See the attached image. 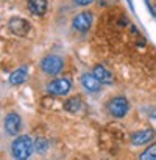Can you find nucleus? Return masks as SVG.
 Instances as JSON below:
<instances>
[{"instance_id":"obj_1","label":"nucleus","mask_w":156,"mask_h":160,"mask_svg":"<svg viewBox=\"0 0 156 160\" xmlns=\"http://www.w3.org/2000/svg\"><path fill=\"white\" fill-rule=\"evenodd\" d=\"M33 146H34V143L31 141L30 137L21 135V137H17L13 141L11 152H13V155H14L16 160H28L30 155H31V152H33Z\"/></svg>"},{"instance_id":"obj_2","label":"nucleus","mask_w":156,"mask_h":160,"mask_svg":"<svg viewBox=\"0 0 156 160\" xmlns=\"http://www.w3.org/2000/svg\"><path fill=\"white\" fill-rule=\"evenodd\" d=\"M41 68H42V71H44L45 74H48V75H56V74H59V72L62 71L64 61H62V58H59V57H56V55H48V57H45V58L42 60Z\"/></svg>"},{"instance_id":"obj_3","label":"nucleus","mask_w":156,"mask_h":160,"mask_svg":"<svg viewBox=\"0 0 156 160\" xmlns=\"http://www.w3.org/2000/svg\"><path fill=\"white\" fill-rule=\"evenodd\" d=\"M108 110H109V113H111L112 116H116V118H123V116L128 113L130 105H128V101H126L125 98L117 96V98H114V99L109 101Z\"/></svg>"},{"instance_id":"obj_4","label":"nucleus","mask_w":156,"mask_h":160,"mask_svg":"<svg viewBox=\"0 0 156 160\" xmlns=\"http://www.w3.org/2000/svg\"><path fill=\"white\" fill-rule=\"evenodd\" d=\"M69 90H70V82L67 78H56L47 87V91L55 96H64L69 93Z\"/></svg>"},{"instance_id":"obj_5","label":"nucleus","mask_w":156,"mask_h":160,"mask_svg":"<svg viewBox=\"0 0 156 160\" xmlns=\"http://www.w3.org/2000/svg\"><path fill=\"white\" fill-rule=\"evenodd\" d=\"M91 24H92V13H89V11L76 14L73 22H72L73 28L78 32H88L91 28Z\"/></svg>"},{"instance_id":"obj_6","label":"nucleus","mask_w":156,"mask_h":160,"mask_svg":"<svg viewBox=\"0 0 156 160\" xmlns=\"http://www.w3.org/2000/svg\"><path fill=\"white\" fill-rule=\"evenodd\" d=\"M21 127H22V119L17 113H10L5 118V130L10 135H17L21 132Z\"/></svg>"},{"instance_id":"obj_7","label":"nucleus","mask_w":156,"mask_h":160,"mask_svg":"<svg viewBox=\"0 0 156 160\" xmlns=\"http://www.w3.org/2000/svg\"><path fill=\"white\" fill-rule=\"evenodd\" d=\"M10 30H11V33H14L17 36H25L30 30V24L22 18H14L10 21Z\"/></svg>"},{"instance_id":"obj_8","label":"nucleus","mask_w":156,"mask_h":160,"mask_svg":"<svg viewBox=\"0 0 156 160\" xmlns=\"http://www.w3.org/2000/svg\"><path fill=\"white\" fill-rule=\"evenodd\" d=\"M154 137H156V133H154L151 129L139 130V132H136V133H133V135H131V143H133V144H136V146H142V144L150 143Z\"/></svg>"},{"instance_id":"obj_9","label":"nucleus","mask_w":156,"mask_h":160,"mask_svg":"<svg viewBox=\"0 0 156 160\" xmlns=\"http://www.w3.org/2000/svg\"><path fill=\"white\" fill-rule=\"evenodd\" d=\"M81 85L91 93H97L102 87V83L99 82V78L94 74H83L81 75Z\"/></svg>"},{"instance_id":"obj_10","label":"nucleus","mask_w":156,"mask_h":160,"mask_svg":"<svg viewBox=\"0 0 156 160\" xmlns=\"http://www.w3.org/2000/svg\"><path fill=\"white\" fill-rule=\"evenodd\" d=\"M94 75L99 78V82H100V83H105V85L112 83V80H114L112 74H111L105 66H102V64H97V66L94 68Z\"/></svg>"},{"instance_id":"obj_11","label":"nucleus","mask_w":156,"mask_h":160,"mask_svg":"<svg viewBox=\"0 0 156 160\" xmlns=\"http://www.w3.org/2000/svg\"><path fill=\"white\" fill-rule=\"evenodd\" d=\"M28 8L33 14L42 16L47 11V0H28Z\"/></svg>"},{"instance_id":"obj_12","label":"nucleus","mask_w":156,"mask_h":160,"mask_svg":"<svg viewBox=\"0 0 156 160\" xmlns=\"http://www.w3.org/2000/svg\"><path fill=\"white\" fill-rule=\"evenodd\" d=\"M27 75H28V71H27L25 66H22V68L16 69V71L10 75V83H11V85H21V83H24L25 80H27Z\"/></svg>"},{"instance_id":"obj_13","label":"nucleus","mask_w":156,"mask_h":160,"mask_svg":"<svg viewBox=\"0 0 156 160\" xmlns=\"http://www.w3.org/2000/svg\"><path fill=\"white\" fill-rule=\"evenodd\" d=\"M80 107H81L80 98H72V99H69V101L64 104V108H66L67 112H70V113H76L78 110H80Z\"/></svg>"},{"instance_id":"obj_14","label":"nucleus","mask_w":156,"mask_h":160,"mask_svg":"<svg viewBox=\"0 0 156 160\" xmlns=\"http://www.w3.org/2000/svg\"><path fill=\"white\" fill-rule=\"evenodd\" d=\"M139 160H156V143L148 146L139 157Z\"/></svg>"},{"instance_id":"obj_15","label":"nucleus","mask_w":156,"mask_h":160,"mask_svg":"<svg viewBox=\"0 0 156 160\" xmlns=\"http://www.w3.org/2000/svg\"><path fill=\"white\" fill-rule=\"evenodd\" d=\"M34 148H36L38 152H45L47 148H48V141H47L45 138H38V140L34 141Z\"/></svg>"},{"instance_id":"obj_16","label":"nucleus","mask_w":156,"mask_h":160,"mask_svg":"<svg viewBox=\"0 0 156 160\" xmlns=\"http://www.w3.org/2000/svg\"><path fill=\"white\" fill-rule=\"evenodd\" d=\"M73 2L76 3V5H80V7H86V5H89V3H92L94 0H73Z\"/></svg>"},{"instance_id":"obj_17","label":"nucleus","mask_w":156,"mask_h":160,"mask_svg":"<svg viewBox=\"0 0 156 160\" xmlns=\"http://www.w3.org/2000/svg\"><path fill=\"white\" fill-rule=\"evenodd\" d=\"M151 13H153V16L156 18V5H154V7H151Z\"/></svg>"}]
</instances>
